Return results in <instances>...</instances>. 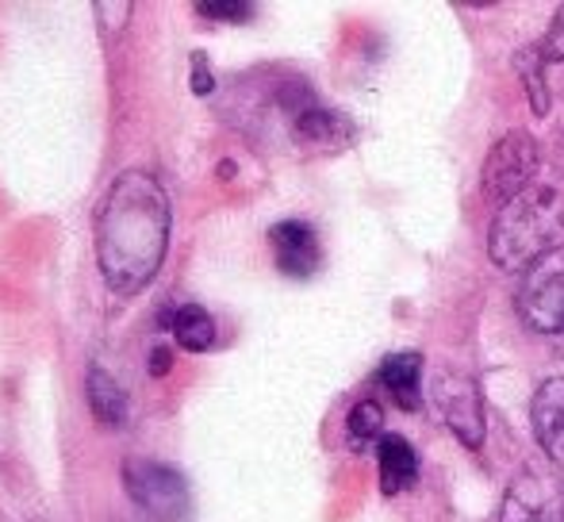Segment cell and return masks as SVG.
<instances>
[{"label":"cell","instance_id":"cell-1","mask_svg":"<svg viewBox=\"0 0 564 522\" xmlns=\"http://www.w3.org/2000/svg\"><path fill=\"white\" fill-rule=\"evenodd\" d=\"M170 196L147 170H127L97 208V261L116 296H139L170 250Z\"/></svg>","mask_w":564,"mask_h":522},{"label":"cell","instance_id":"cell-2","mask_svg":"<svg viewBox=\"0 0 564 522\" xmlns=\"http://www.w3.org/2000/svg\"><path fill=\"white\" fill-rule=\"evenodd\" d=\"M564 204L557 188L534 185L496 211L488 235V254L507 273H527L553 250H561Z\"/></svg>","mask_w":564,"mask_h":522},{"label":"cell","instance_id":"cell-3","mask_svg":"<svg viewBox=\"0 0 564 522\" xmlns=\"http://www.w3.org/2000/svg\"><path fill=\"white\" fill-rule=\"evenodd\" d=\"M538 165H542V150L530 131H507L496 146L488 150L480 170V193L488 204L503 208L514 196H522L527 188H534Z\"/></svg>","mask_w":564,"mask_h":522},{"label":"cell","instance_id":"cell-4","mask_svg":"<svg viewBox=\"0 0 564 522\" xmlns=\"http://www.w3.org/2000/svg\"><path fill=\"white\" fill-rule=\"evenodd\" d=\"M123 488L134 500V508H142L147 515L162 522L188 519L193 511V492H188L185 477L177 469L150 457H127L123 461Z\"/></svg>","mask_w":564,"mask_h":522},{"label":"cell","instance_id":"cell-5","mask_svg":"<svg viewBox=\"0 0 564 522\" xmlns=\"http://www.w3.org/2000/svg\"><path fill=\"white\" fill-rule=\"evenodd\" d=\"M519 315L538 335H564V247L527 269L519 289Z\"/></svg>","mask_w":564,"mask_h":522},{"label":"cell","instance_id":"cell-6","mask_svg":"<svg viewBox=\"0 0 564 522\" xmlns=\"http://www.w3.org/2000/svg\"><path fill=\"white\" fill-rule=\"evenodd\" d=\"M431 403L460 446L480 449V442H484V400H480V389H476L473 377L460 373V369H453V366L438 369V373H434V384H431Z\"/></svg>","mask_w":564,"mask_h":522},{"label":"cell","instance_id":"cell-7","mask_svg":"<svg viewBox=\"0 0 564 522\" xmlns=\"http://www.w3.org/2000/svg\"><path fill=\"white\" fill-rule=\"evenodd\" d=\"M499 522H564L557 488L542 472L522 469L507 485L503 503H499Z\"/></svg>","mask_w":564,"mask_h":522},{"label":"cell","instance_id":"cell-8","mask_svg":"<svg viewBox=\"0 0 564 522\" xmlns=\"http://www.w3.org/2000/svg\"><path fill=\"white\" fill-rule=\"evenodd\" d=\"M269 247H273V261L284 276L292 281H307V276L319 273L323 265V247L319 235H315L312 224L304 219H284L269 231Z\"/></svg>","mask_w":564,"mask_h":522},{"label":"cell","instance_id":"cell-9","mask_svg":"<svg viewBox=\"0 0 564 522\" xmlns=\"http://www.w3.org/2000/svg\"><path fill=\"white\" fill-rule=\"evenodd\" d=\"M530 423H534L538 446L550 454V461H557L564 469V377H550L534 392Z\"/></svg>","mask_w":564,"mask_h":522},{"label":"cell","instance_id":"cell-10","mask_svg":"<svg viewBox=\"0 0 564 522\" xmlns=\"http://www.w3.org/2000/svg\"><path fill=\"white\" fill-rule=\"evenodd\" d=\"M377 461H380V492L384 496L408 492L419 480V454L403 434H384V438H380Z\"/></svg>","mask_w":564,"mask_h":522},{"label":"cell","instance_id":"cell-11","mask_svg":"<svg viewBox=\"0 0 564 522\" xmlns=\"http://www.w3.org/2000/svg\"><path fill=\"white\" fill-rule=\"evenodd\" d=\"M292 131L312 150H338V146H349V139H354V128H349L346 116L330 112V108H315V105L300 108Z\"/></svg>","mask_w":564,"mask_h":522},{"label":"cell","instance_id":"cell-12","mask_svg":"<svg viewBox=\"0 0 564 522\" xmlns=\"http://www.w3.org/2000/svg\"><path fill=\"white\" fill-rule=\"evenodd\" d=\"M380 384L403 411L423 407V358L419 354H392L380 366Z\"/></svg>","mask_w":564,"mask_h":522},{"label":"cell","instance_id":"cell-13","mask_svg":"<svg viewBox=\"0 0 564 522\" xmlns=\"http://www.w3.org/2000/svg\"><path fill=\"white\" fill-rule=\"evenodd\" d=\"M85 392H89V407L93 415L105 426H123L127 423V392L119 389V381L112 373H105L100 366L89 369V381H85Z\"/></svg>","mask_w":564,"mask_h":522},{"label":"cell","instance_id":"cell-14","mask_svg":"<svg viewBox=\"0 0 564 522\" xmlns=\"http://www.w3.org/2000/svg\"><path fill=\"white\" fill-rule=\"evenodd\" d=\"M170 330L188 354H204L216 346V319L200 304H185L170 315Z\"/></svg>","mask_w":564,"mask_h":522},{"label":"cell","instance_id":"cell-15","mask_svg":"<svg viewBox=\"0 0 564 522\" xmlns=\"http://www.w3.org/2000/svg\"><path fill=\"white\" fill-rule=\"evenodd\" d=\"M514 69H519L522 85H527V97H530V105H534V112L550 116V89H545V74H542L545 58H542V51H538V43L522 46V51L514 54Z\"/></svg>","mask_w":564,"mask_h":522},{"label":"cell","instance_id":"cell-16","mask_svg":"<svg viewBox=\"0 0 564 522\" xmlns=\"http://www.w3.org/2000/svg\"><path fill=\"white\" fill-rule=\"evenodd\" d=\"M380 426H384V411H380L377 400L354 403V411H349V418H346V431H349V442H354V446L377 442Z\"/></svg>","mask_w":564,"mask_h":522},{"label":"cell","instance_id":"cell-17","mask_svg":"<svg viewBox=\"0 0 564 522\" xmlns=\"http://www.w3.org/2000/svg\"><path fill=\"white\" fill-rule=\"evenodd\" d=\"M196 12L208 15V20H224V23L253 20V4H246V0H212V4H196Z\"/></svg>","mask_w":564,"mask_h":522},{"label":"cell","instance_id":"cell-18","mask_svg":"<svg viewBox=\"0 0 564 522\" xmlns=\"http://www.w3.org/2000/svg\"><path fill=\"white\" fill-rule=\"evenodd\" d=\"M538 51H542V58H545V62H564V4L557 8V15H553L550 31L542 35Z\"/></svg>","mask_w":564,"mask_h":522},{"label":"cell","instance_id":"cell-19","mask_svg":"<svg viewBox=\"0 0 564 522\" xmlns=\"http://www.w3.org/2000/svg\"><path fill=\"white\" fill-rule=\"evenodd\" d=\"M212 89H216V77H212V69H208V62H204V54L196 51L193 54V93H196V97H208Z\"/></svg>","mask_w":564,"mask_h":522},{"label":"cell","instance_id":"cell-20","mask_svg":"<svg viewBox=\"0 0 564 522\" xmlns=\"http://www.w3.org/2000/svg\"><path fill=\"white\" fill-rule=\"evenodd\" d=\"M170 366H173V354L165 350V346H158V350L150 354V377H165L170 373Z\"/></svg>","mask_w":564,"mask_h":522},{"label":"cell","instance_id":"cell-21","mask_svg":"<svg viewBox=\"0 0 564 522\" xmlns=\"http://www.w3.org/2000/svg\"><path fill=\"white\" fill-rule=\"evenodd\" d=\"M557 154H561V162H564V139L557 142Z\"/></svg>","mask_w":564,"mask_h":522}]
</instances>
